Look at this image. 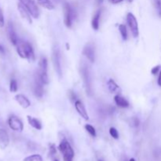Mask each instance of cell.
<instances>
[{
	"label": "cell",
	"instance_id": "obj_35",
	"mask_svg": "<svg viewBox=\"0 0 161 161\" xmlns=\"http://www.w3.org/2000/svg\"><path fill=\"white\" fill-rule=\"evenodd\" d=\"M123 0H111V2H112L113 4H117L120 3V2H123Z\"/></svg>",
	"mask_w": 161,
	"mask_h": 161
},
{
	"label": "cell",
	"instance_id": "obj_38",
	"mask_svg": "<svg viewBox=\"0 0 161 161\" xmlns=\"http://www.w3.org/2000/svg\"><path fill=\"white\" fill-rule=\"evenodd\" d=\"M129 161H135V159H134V158H131V159H130V160Z\"/></svg>",
	"mask_w": 161,
	"mask_h": 161
},
{
	"label": "cell",
	"instance_id": "obj_28",
	"mask_svg": "<svg viewBox=\"0 0 161 161\" xmlns=\"http://www.w3.org/2000/svg\"><path fill=\"white\" fill-rule=\"evenodd\" d=\"M109 133H110L111 136L113 138H115V139H118L119 138L118 131H117L116 129L114 128V127H111V128L109 129Z\"/></svg>",
	"mask_w": 161,
	"mask_h": 161
},
{
	"label": "cell",
	"instance_id": "obj_37",
	"mask_svg": "<svg viewBox=\"0 0 161 161\" xmlns=\"http://www.w3.org/2000/svg\"><path fill=\"white\" fill-rule=\"evenodd\" d=\"M104 0H95V2H96V4L97 5H102V2H103Z\"/></svg>",
	"mask_w": 161,
	"mask_h": 161
},
{
	"label": "cell",
	"instance_id": "obj_1",
	"mask_svg": "<svg viewBox=\"0 0 161 161\" xmlns=\"http://www.w3.org/2000/svg\"><path fill=\"white\" fill-rule=\"evenodd\" d=\"M17 52L23 59H27L30 62L35 61V54L31 45L28 42L19 40L17 45Z\"/></svg>",
	"mask_w": 161,
	"mask_h": 161
},
{
	"label": "cell",
	"instance_id": "obj_15",
	"mask_svg": "<svg viewBox=\"0 0 161 161\" xmlns=\"http://www.w3.org/2000/svg\"><path fill=\"white\" fill-rule=\"evenodd\" d=\"M75 107H76V111L78 112V113L86 120H89V116L87 114V110L85 109V106L83 105V102L81 101L77 100L76 102H75Z\"/></svg>",
	"mask_w": 161,
	"mask_h": 161
},
{
	"label": "cell",
	"instance_id": "obj_19",
	"mask_svg": "<svg viewBox=\"0 0 161 161\" xmlns=\"http://www.w3.org/2000/svg\"><path fill=\"white\" fill-rule=\"evenodd\" d=\"M28 118V123L31 125V127H34L35 129H36V130H41L42 129V124L40 123V121L37 119L34 118V117H31V116H27Z\"/></svg>",
	"mask_w": 161,
	"mask_h": 161
},
{
	"label": "cell",
	"instance_id": "obj_17",
	"mask_svg": "<svg viewBox=\"0 0 161 161\" xmlns=\"http://www.w3.org/2000/svg\"><path fill=\"white\" fill-rule=\"evenodd\" d=\"M101 15H102V10H98L95 13H94V17H93L91 25H92V28H94V30H98Z\"/></svg>",
	"mask_w": 161,
	"mask_h": 161
},
{
	"label": "cell",
	"instance_id": "obj_25",
	"mask_svg": "<svg viewBox=\"0 0 161 161\" xmlns=\"http://www.w3.org/2000/svg\"><path fill=\"white\" fill-rule=\"evenodd\" d=\"M85 129L86 130H87V131L91 135V136L96 137V130L93 126H91V125L90 124H87L85 125Z\"/></svg>",
	"mask_w": 161,
	"mask_h": 161
},
{
	"label": "cell",
	"instance_id": "obj_8",
	"mask_svg": "<svg viewBox=\"0 0 161 161\" xmlns=\"http://www.w3.org/2000/svg\"><path fill=\"white\" fill-rule=\"evenodd\" d=\"M19 1L28 9L29 13L34 18H38L40 17V10L33 0H19Z\"/></svg>",
	"mask_w": 161,
	"mask_h": 161
},
{
	"label": "cell",
	"instance_id": "obj_36",
	"mask_svg": "<svg viewBox=\"0 0 161 161\" xmlns=\"http://www.w3.org/2000/svg\"><path fill=\"white\" fill-rule=\"evenodd\" d=\"M158 85L159 86V87H161V71L160 73H159V78H158Z\"/></svg>",
	"mask_w": 161,
	"mask_h": 161
},
{
	"label": "cell",
	"instance_id": "obj_4",
	"mask_svg": "<svg viewBox=\"0 0 161 161\" xmlns=\"http://www.w3.org/2000/svg\"><path fill=\"white\" fill-rule=\"evenodd\" d=\"M63 10H64V25L70 28L73 25V21L75 18H76V11L74 9L71 7V5L68 2H64V6H63Z\"/></svg>",
	"mask_w": 161,
	"mask_h": 161
},
{
	"label": "cell",
	"instance_id": "obj_16",
	"mask_svg": "<svg viewBox=\"0 0 161 161\" xmlns=\"http://www.w3.org/2000/svg\"><path fill=\"white\" fill-rule=\"evenodd\" d=\"M15 100L23 108V109H28V107H30L31 105V102H30L29 99L26 97V96L23 95V94H17L15 96Z\"/></svg>",
	"mask_w": 161,
	"mask_h": 161
},
{
	"label": "cell",
	"instance_id": "obj_9",
	"mask_svg": "<svg viewBox=\"0 0 161 161\" xmlns=\"http://www.w3.org/2000/svg\"><path fill=\"white\" fill-rule=\"evenodd\" d=\"M8 124L10 129L14 131L21 132L24 129V124L21 120L16 116H11L8 120Z\"/></svg>",
	"mask_w": 161,
	"mask_h": 161
},
{
	"label": "cell",
	"instance_id": "obj_23",
	"mask_svg": "<svg viewBox=\"0 0 161 161\" xmlns=\"http://www.w3.org/2000/svg\"><path fill=\"white\" fill-rule=\"evenodd\" d=\"M24 161H43V158L40 155L34 154L26 157L24 159Z\"/></svg>",
	"mask_w": 161,
	"mask_h": 161
},
{
	"label": "cell",
	"instance_id": "obj_34",
	"mask_svg": "<svg viewBox=\"0 0 161 161\" xmlns=\"http://www.w3.org/2000/svg\"><path fill=\"white\" fill-rule=\"evenodd\" d=\"M0 54L2 55H5L6 54V49L2 44H0Z\"/></svg>",
	"mask_w": 161,
	"mask_h": 161
},
{
	"label": "cell",
	"instance_id": "obj_18",
	"mask_svg": "<svg viewBox=\"0 0 161 161\" xmlns=\"http://www.w3.org/2000/svg\"><path fill=\"white\" fill-rule=\"evenodd\" d=\"M114 100H115L116 105H118L120 108H128L129 107V102L122 96L116 95Z\"/></svg>",
	"mask_w": 161,
	"mask_h": 161
},
{
	"label": "cell",
	"instance_id": "obj_6",
	"mask_svg": "<svg viewBox=\"0 0 161 161\" xmlns=\"http://www.w3.org/2000/svg\"><path fill=\"white\" fill-rule=\"evenodd\" d=\"M53 64L54 66V69L56 73L61 78L62 76V69H61V54H60V50L58 46H55L53 50L52 55Z\"/></svg>",
	"mask_w": 161,
	"mask_h": 161
},
{
	"label": "cell",
	"instance_id": "obj_42",
	"mask_svg": "<svg viewBox=\"0 0 161 161\" xmlns=\"http://www.w3.org/2000/svg\"><path fill=\"white\" fill-rule=\"evenodd\" d=\"M98 161H102V160H101V159H99V160Z\"/></svg>",
	"mask_w": 161,
	"mask_h": 161
},
{
	"label": "cell",
	"instance_id": "obj_5",
	"mask_svg": "<svg viewBox=\"0 0 161 161\" xmlns=\"http://www.w3.org/2000/svg\"><path fill=\"white\" fill-rule=\"evenodd\" d=\"M39 71L37 73L40 76L43 84H48L49 78L47 76V60L45 57H42L39 62Z\"/></svg>",
	"mask_w": 161,
	"mask_h": 161
},
{
	"label": "cell",
	"instance_id": "obj_33",
	"mask_svg": "<svg viewBox=\"0 0 161 161\" xmlns=\"http://www.w3.org/2000/svg\"><path fill=\"white\" fill-rule=\"evenodd\" d=\"M159 69H160V65H157L156 67L153 68L151 70V73L153 75H156L158 73V72L159 71Z\"/></svg>",
	"mask_w": 161,
	"mask_h": 161
},
{
	"label": "cell",
	"instance_id": "obj_24",
	"mask_svg": "<svg viewBox=\"0 0 161 161\" xmlns=\"http://www.w3.org/2000/svg\"><path fill=\"white\" fill-rule=\"evenodd\" d=\"M18 89V85H17V82L16 79H11L10 83V92H17Z\"/></svg>",
	"mask_w": 161,
	"mask_h": 161
},
{
	"label": "cell",
	"instance_id": "obj_13",
	"mask_svg": "<svg viewBox=\"0 0 161 161\" xmlns=\"http://www.w3.org/2000/svg\"><path fill=\"white\" fill-rule=\"evenodd\" d=\"M10 144V137L7 130L3 128H0V149H5Z\"/></svg>",
	"mask_w": 161,
	"mask_h": 161
},
{
	"label": "cell",
	"instance_id": "obj_7",
	"mask_svg": "<svg viewBox=\"0 0 161 161\" xmlns=\"http://www.w3.org/2000/svg\"><path fill=\"white\" fill-rule=\"evenodd\" d=\"M127 21L128 24V26L130 28V31L135 38H137L139 35V30H138V25L136 17L135 15L131 13H128L127 15Z\"/></svg>",
	"mask_w": 161,
	"mask_h": 161
},
{
	"label": "cell",
	"instance_id": "obj_29",
	"mask_svg": "<svg viewBox=\"0 0 161 161\" xmlns=\"http://www.w3.org/2000/svg\"><path fill=\"white\" fill-rule=\"evenodd\" d=\"M68 95H69V99L71 100V102H76V101H77L76 100V98H77V97H76V94H75L74 91H69V92H68Z\"/></svg>",
	"mask_w": 161,
	"mask_h": 161
},
{
	"label": "cell",
	"instance_id": "obj_30",
	"mask_svg": "<svg viewBox=\"0 0 161 161\" xmlns=\"http://www.w3.org/2000/svg\"><path fill=\"white\" fill-rule=\"evenodd\" d=\"M5 25V20H4V15L2 8L0 7V28H2Z\"/></svg>",
	"mask_w": 161,
	"mask_h": 161
},
{
	"label": "cell",
	"instance_id": "obj_32",
	"mask_svg": "<svg viewBox=\"0 0 161 161\" xmlns=\"http://www.w3.org/2000/svg\"><path fill=\"white\" fill-rule=\"evenodd\" d=\"M139 120H138L137 117H134V118H132V125H133L134 127H137L139 126Z\"/></svg>",
	"mask_w": 161,
	"mask_h": 161
},
{
	"label": "cell",
	"instance_id": "obj_39",
	"mask_svg": "<svg viewBox=\"0 0 161 161\" xmlns=\"http://www.w3.org/2000/svg\"><path fill=\"white\" fill-rule=\"evenodd\" d=\"M54 1L55 2H58L60 1V0H54Z\"/></svg>",
	"mask_w": 161,
	"mask_h": 161
},
{
	"label": "cell",
	"instance_id": "obj_26",
	"mask_svg": "<svg viewBox=\"0 0 161 161\" xmlns=\"http://www.w3.org/2000/svg\"><path fill=\"white\" fill-rule=\"evenodd\" d=\"M153 4L157 11L158 15L159 17H161V0H153Z\"/></svg>",
	"mask_w": 161,
	"mask_h": 161
},
{
	"label": "cell",
	"instance_id": "obj_22",
	"mask_svg": "<svg viewBox=\"0 0 161 161\" xmlns=\"http://www.w3.org/2000/svg\"><path fill=\"white\" fill-rule=\"evenodd\" d=\"M119 30H120V32L121 34V36L123 38V40H127V28L124 25H119Z\"/></svg>",
	"mask_w": 161,
	"mask_h": 161
},
{
	"label": "cell",
	"instance_id": "obj_27",
	"mask_svg": "<svg viewBox=\"0 0 161 161\" xmlns=\"http://www.w3.org/2000/svg\"><path fill=\"white\" fill-rule=\"evenodd\" d=\"M154 161H161V148H158L153 152Z\"/></svg>",
	"mask_w": 161,
	"mask_h": 161
},
{
	"label": "cell",
	"instance_id": "obj_21",
	"mask_svg": "<svg viewBox=\"0 0 161 161\" xmlns=\"http://www.w3.org/2000/svg\"><path fill=\"white\" fill-rule=\"evenodd\" d=\"M38 3L46 10H51L54 9V5L50 0H38Z\"/></svg>",
	"mask_w": 161,
	"mask_h": 161
},
{
	"label": "cell",
	"instance_id": "obj_14",
	"mask_svg": "<svg viewBox=\"0 0 161 161\" xmlns=\"http://www.w3.org/2000/svg\"><path fill=\"white\" fill-rule=\"evenodd\" d=\"M17 9H18V11L19 13H20L21 17L25 21L28 22V24L32 23V21H31V13H29L28 9H27L23 4L19 2V3L17 4Z\"/></svg>",
	"mask_w": 161,
	"mask_h": 161
},
{
	"label": "cell",
	"instance_id": "obj_40",
	"mask_svg": "<svg viewBox=\"0 0 161 161\" xmlns=\"http://www.w3.org/2000/svg\"><path fill=\"white\" fill-rule=\"evenodd\" d=\"M127 1H128L129 2H133V0H127Z\"/></svg>",
	"mask_w": 161,
	"mask_h": 161
},
{
	"label": "cell",
	"instance_id": "obj_10",
	"mask_svg": "<svg viewBox=\"0 0 161 161\" xmlns=\"http://www.w3.org/2000/svg\"><path fill=\"white\" fill-rule=\"evenodd\" d=\"M33 91L36 97H42L43 95V83L42 82L38 73L36 74L35 76L34 87H33Z\"/></svg>",
	"mask_w": 161,
	"mask_h": 161
},
{
	"label": "cell",
	"instance_id": "obj_31",
	"mask_svg": "<svg viewBox=\"0 0 161 161\" xmlns=\"http://www.w3.org/2000/svg\"><path fill=\"white\" fill-rule=\"evenodd\" d=\"M57 153V149H56V147H55L54 145H51L50 146V154L51 156H54V155L56 154Z\"/></svg>",
	"mask_w": 161,
	"mask_h": 161
},
{
	"label": "cell",
	"instance_id": "obj_3",
	"mask_svg": "<svg viewBox=\"0 0 161 161\" xmlns=\"http://www.w3.org/2000/svg\"><path fill=\"white\" fill-rule=\"evenodd\" d=\"M59 150L63 154L64 161H73L74 157V151L67 140L64 139L59 145Z\"/></svg>",
	"mask_w": 161,
	"mask_h": 161
},
{
	"label": "cell",
	"instance_id": "obj_12",
	"mask_svg": "<svg viewBox=\"0 0 161 161\" xmlns=\"http://www.w3.org/2000/svg\"><path fill=\"white\" fill-rule=\"evenodd\" d=\"M7 35H8V38L10 40V41L11 42L13 46H16L17 42H18L19 39L17 36V33L15 31L14 27H13V23L11 21H10L7 25Z\"/></svg>",
	"mask_w": 161,
	"mask_h": 161
},
{
	"label": "cell",
	"instance_id": "obj_2",
	"mask_svg": "<svg viewBox=\"0 0 161 161\" xmlns=\"http://www.w3.org/2000/svg\"><path fill=\"white\" fill-rule=\"evenodd\" d=\"M80 73L83 79V83L86 88V92L89 96L92 94V81H91V72L88 66L83 64L80 67Z\"/></svg>",
	"mask_w": 161,
	"mask_h": 161
},
{
	"label": "cell",
	"instance_id": "obj_41",
	"mask_svg": "<svg viewBox=\"0 0 161 161\" xmlns=\"http://www.w3.org/2000/svg\"><path fill=\"white\" fill-rule=\"evenodd\" d=\"M54 161H59L58 159H54Z\"/></svg>",
	"mask_w": 161,
	"mask_h": 161
},
{
	"label": "cell",
	"instance_id": "obj_11",
	"mask_svg": "<svg viewBox=\"0 0 161 161\" xmlns=\"http://www.w3.org/2000/svg\"><path fill=\"white\" fill-rule=\"evenodd\" d=\"M83 54L88 58V60L91 62H94L95 60V50H94V45L91 43H88L83 48Z\"/></svg>",
	"mask_w": 161,
	"mask_h": 161
},
{
	"label": "cell",
	"instance_id": "obj_20",
	"mask_svg": "<svg viewBox=\"0 0 161 161\" xmlns=\"http://www.w3.org/2000/svg\"><path fill=\"white\" fill-rule=\"evenodd\" d=\"M107 86H108V88H109V91L111 93H117L118 91H120V87L116 83V82L112 79H110L108 81Z\"/></svg>",
	"mask_w": 161,
	"mask_h": 161
}]
</instances>
